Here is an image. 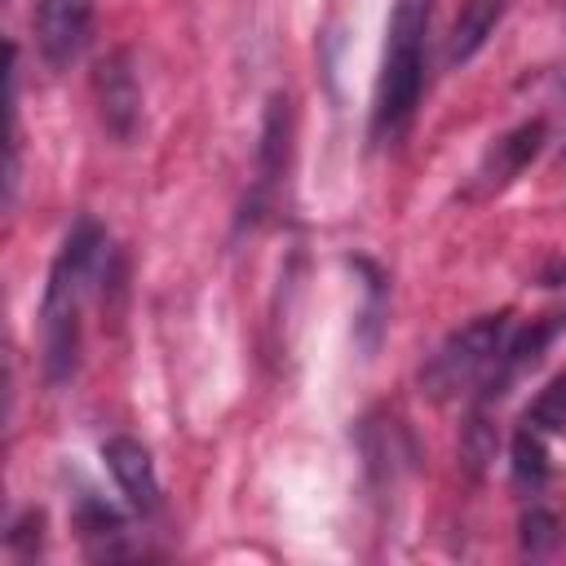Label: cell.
Segmentation results:
<instances>
[{"label":"cell","instance_id":"1","mask_svg":"<svg viewBox=\"0 0 566 566\" xmlns=\"http://www.w3.org/2000/svg\"><path fill=\"white\" fill-rule=\"evenodd\" d=\"M102 261H106V234L93 217H80L49 265V283L40 301V367L53 389L71 385L80 367V310H84V292L102 279Z\"/></svg>","mask_w":566,"mask_h":566},{"label":"cell","instance_id":"2","mask_svg":"<svg viewBox=\"0 0 566 566\" xmlns=\"http://www.w3.org/2000/svg\"><path fill=\"white\" fill-rule=\"evenodd\" d=\"M429 13H433V0H394L389 31H385V62L376 80V106H371L376 142H398L416 115L420 84H424Z\"/></svg>","mask_w":566,"mask_h":566},{"label":"cell","instance_id":"3","mask_svg":"<svg viewBox=\"0 0 566 566\" xmlns=\"http://www.w3.org/2000/svg\"><path fill=\"white\" fill-rule=\"evenodd\" d=\"M504 340H509V314H504V310L464 323V327L451 332V336L438 345V354L424 363V371H420L424 394H429V398H451V394L478 385V380L495 367Z\"/></svg>","mask_w":566,"mask_h":566},{"label":"cell","instance_id":"4","mask_svg":"<svg viewBox=\"0 0 566 566\" xmlns=\"http://www.w3.org/2000/svg\"><path fill=\"white\" fill-rule=\"evenodd\" d=\"M93 97H97V119L115 142H133L142 124V84L133 71V53L115 49L93 66Z\"/></svg>","mask_w":566,"mask_h":566},{"label":"cell","instance_id":"5","mask_svg":"<svg viewBox=\"0 0 566 566\" xmlns=\"http://www.w3.org/2000/svg\"><path fill=\"white\" fill-rule=\"evenodd\" d=\"M93 35V0H40L35 4V44L53 71H66L84 57Z\"/></svg>","mask_w":566,"mask_h":566},{"label":"cell","instance_id":"6","mask_svg":"<svg viewBox=\"0 0 566 566\" xmlns=\"http://www.w3.org/2000/svg\"><path fill=\"white\" fill-rule=\"evenodd\" d=\"M102 455H106V469L115 478V486L124 491V500L137 509V513H155L159 509V478H155V460L150 451L128 438V433H115L102 442Z\"/></svg>","mask_w":566,"mask_h":566},{"label":"cell","instance_id":"7","mask_svg":"<svg viewBox=\"0 0 566 566\" xmlns=\"http://www.w3.org/2000/svg\"><path fill=\"white\" fill-rule=\"evenodd\" d=\"M509 0H464V9L455 13V27H451V40H447V62L451 66H464L500 27Z\"/></svg>","mask_w":566,"mask_h":566},{"label":"cell","instance_id":"8","mask_svg":"<svg viewBox=\"0 0 566 566\" xmlns=\"http://www.w3.org/2000/svg\"><path fill=\"white\" fill-rule=\"evenodd\" d=\"M539 146H544V124H539V119L517 124L513 133H504V137L495 142V150L486 155V168H482L486 186H500V181L517 177V172L539 155Z\"/></svg>","mask_w":566,"mask_h":566},{"label":"cell","instance_id":"9","mask_svg":"<svg viewBox=\"0 0 566 566\" xmlns=\"http://www.w3.org/2000/svg\"><path fill=\"white\" fill-rule=\"evenodd\" d=\"M287 137H292V115H287V97H270L265 106V124H261V150H256V186L270 190L287 164Z\"/></svg>","mask_w":566,"mask_h":566},{"label":"cell","instance_id":"10","mask_svg":"<svg viewBox=\"0 0 566 566\" xmlns=\"http://www.w3.org/2000/svg\"><path fill=\"white\" fill-rule=\"evenodd\" d=\"M75 526H80V539L88 544L93 557H115L119 544H124V522L115 509H106L102 500L93 495H80L75 504Z\"/></svg>","mask_w":566,"mask_h":566},{"label":"cell","instance_id":"11","mask_svg":"<svg viewBox=\"0 0 566 566\" xmlns=\"http://www.w3.org/2000/svg\"><path fill=\"white\" fill-rule=\"evenodd\" d=\"M509 455H513V482L535 495L548 482V447H544V433L531 429V424H522L513 433V451Z\"/></svg>","mask_w":566,"mask_h":566},{"label":"cell","instance_id":"12","mask_svg":"<svg viewBox=\"0 0 566 566\" xmlns=\"http://www.w3.org/2000/svg\"><path fill=\"white\" fill-rule=\"evenodd\" d=\"M522 424H531L539 433H562L566 429V376H557V380H548L539 389V398L526 407V420Z\"/></svg>","mask_w":566,"mask_h":566},{"label":"cell","instance_id":"13","mask_svg":"<svg viewBox=\"0 0 566 566\" xmlns=\"http://www.w3.org/2000/svg\"><path fill=\"white\" fill-rule=\"evenodd\" d=\"M553 544H557V517H553L548 509L531 504V509L522 513V553H531V557H544Z\"/></svg>","mask_w":566,"mask_h":566}]
</instances>
